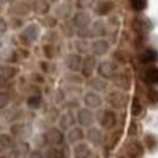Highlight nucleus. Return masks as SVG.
<instances>
[{"instance_id":"nucleus-1","label":"nucleus","mask_w":158,"mask_h":158,"mask_svg":"<svg viewBox=\"0 0 158 158\" xmlns=\"http://www.w3.org/2000/svg\"><path fill=\"white\" fill-rule=\"evenodd\" d=\"M104 100H106L107 107L112 110H124L129 104V95H127L124 90H119V89H112L104 95Z\"/></svg>"},{"instance_id":"nucleus-2","label":"nucleus","mask_w":158,"mask_h":158,"mask_svg":"<svg viewBox=\"0 0 158 158\" xmlns=\"http://www.w3.org/2000/svg\"><path fill=\"white\" fill-rule=\"evenodd\" d=\"M117 119H119V117H117V112L112 109H109V107H104V109H100L99 112H97V126L102 127L107 133L117 129Z\"/></svg>"},{"instance_id":"nucleus-3","label":"nucleus","mask_w":158,"mask_h":158,"mask_svg":"<svg viewBox=\"0 0 158 158\" xmlns=\"http://www.w3.org/2000/svg\"><path fill=\"white\" fill-rule=\"evenodd\" d=\"M41 26L36 24V22H31L19 32V43L22 46H32L41 39Z\"/></svg>"},{"instance_id":"nucleus-4","label":"nucleus","mask_w":158,"mask_h":158,"mask_svg":"<svg viewBox=\"0 0 158 158\" xmlns=\"http://www.w3.org/2000/svg\"><path fill=\"white\" fill-rule=\"evenodd\" d=\"M121 70H123V68H119L112 60H100L99 66H97V77L107 80L109 83H114Z\"/></svg>"},{"instance_id":"nucleus-5","label":"nucleus","mask_w":158,"mask_h":158,"mask_svg":"<svg viewBox=\"0 0 158 158\" xmlns=\"http://www.w3.org/2000/svg\"><path fill=\"white\" fill-rule=\"evenodd\" d=\"M44 134V139H46V144L48 148H53V146H58V148H63L66 146V133H63L58 126H49L43 131Z\"/></svg>"},{"instance_id":"nucleus-6","label":"nucleus","mask_w":158,"mask_h":158,"mask_svg":"<svg viewBox=\"0 0 158 158\" xmlns=\"http://www.w3.org/2000/svg\"><path fill=\"white\" fill-rule=\"evenodd\" d=\"M144 148L143 139L139 138H127V141L124 143V156L126 158H143L144 156Z\"/></svg>"},{"instance_id":"nucleus-7","label":"nucleus","mask_w":158,"mask_h":158,"mask_svg":"<svg viewBox=\"0 0 158 158\" xmlns=\"http://www.w3.org/2000/svg\"><path fill=\"white\" fill-rule=\"evenodd\" d=\"M75 10L77 9L73 5V2H56L55 7H53V15L60 22H68V21H72Z\"/></svg>"},{"instance_id":"nucleus-8","label":"nucleus","mask_w":158,"mask_h":158,"mask_svg":"<svg viewBox=\"0 0 158 158\" xmlns=\"http://www.w3.org/2000/svg\"><path fill=\"white\" fill-rule=\"evenodd\" d=\"M82 104H83V107H87V109L94 110V112H99L100 109H104L106 100H104V97L100 95V94L85 90L83 95H82Z\"/></svg>"},{"instance_id":"nucleus-9","label":"nucleus","mask_w":158,"mask_h":158,"mask_svg":"<svg viewBox=\"0 0 158 158\" xmlns=\"http://www.w3.org/2000/svg\"><path fill=\"white\" fill-rule=\"evenodd\" d=\"M136 61L139 63L143 68H148V66H155V63L158 61V49L151 48V46H146V48H141L136 55Z\"/></svg>"},{"instance_id":"nucleus-10","label":"nucleus","mask_w":158,"mask_h":158,"mask_svg":"<svg viewBox=\"0 0 158 158\" xmlns=\"http://www.w3.org/2000/svg\"><path fill=\"white\" fill-rule=\"evenodd\" d=\"M83 58L85 56L78 55L75 51H70L63 58V66L68 70V73H80L82 72V66H83Z\"/></svg>"},{"instance_id":"nucleus-11","label":"nucleus","mask_w":158,"mask_h":158,"mask_svg":"<svg viewBox=\"0 0 158 158\" xmlns=\"http://www.w3.org/2000/svg\"><path fill=\"white\" fill-rule=\"evenodd\" d=\"M72 26L77 29V32L78 31H83V29H89L92 27V15L89 14L87 10H75V14H73L72 17Z\"/></svg>"},{"instance_id":"nucleus-12","label":"nucleus","mask_w":158,"mask_h":158,"mask_svg":"<svg viewBox=\"0 0 158 158\" xmlns=\"http://www.w3.org/2000/svg\"><path fill=\"white\" fill-rule=\"evenodd\" d=\"M97 123V112L87 109V107H82V109L77 112V124L83 129H89V127L95 126Z\"/></svg>"},{"instance_id":"nucleus-13","label":"nucleus","mask_w":158,"mask_h":158,"mask_svg":"<svg viewBox=\"0 0 158 158\" xmlns=\"http://www.w3.org/2000/svg\"><path fill=\"white\" fill-rule=\"evenodd\" d=\"M85 89L90 90V92H95V94H104L106 95L107 92L110 90V83L107 80L100 78V77H92V78L85 80Z\"/></svg>"},{"instance_id":"nucleus-14","label":"nucleus","mask_w":158,"mask_h":158,"mask_svg":"<svg viewBox=\"0 0 158 158\" xmlns=\"http://www.w3.org/2000/svg\"><path fill=\"white\" fill-rule=\"evenodd\" d=\"M114 9H116L114 2H110V0H99V2H95L92 12H94V15H97V19H104V17H110L114 14Z\"/></svg>"},{"instance_id":"nucleus-15","label":"nucleus","mask_w":158,"mask_h":158,"mask_svg":"<svg viewBox=\"0 0 158 158\" xmlns=\"http://www.w3.org/2000/svg\"><path fill=\"white\" fill-rule=\"evenodd\" d=\"M106 131L99 126H92L87 129V143L90 146H102L106 144Z\"/></svg>"},{"instance_id":"nucleus-16","label":"nucleus","mask_w":158,"mask_h":158,"mask_svg":"<svg viewBox=\"0 0 158 158\" xmlns=\"http://www.w3.org/2000/svg\"><path fill=\"white\" fill-rule=\"evenodd\" d=\"M110 41L109 39H94L90 43V55H94L95 58H104L110 53Z\"/></svg>"},{"instance_id":"nucleus-17","label":"nucleus","mask_w":158,"mask_h":158,"mask_svg":"<svg viewBox=\"0 0 158 158\" xmlns=\"http://www.w3.org/2000/svg\"><path fill=\"white\" fill-rule=\"evenodd\" d=\"M22 117H24V110L19 106H10V107L2 110V121H4V123H9V126H10V124H15V123H21Z\"/></svg>"},{"instance_id":"nucleus-18","label":"nucleus","mask_w":158,"mask_h":158,"mask_svg":"<svg viewBox=\"0 0 158 158\" xmlns=\"http://www.w3.org/2000/svg\"><path fill=\"white\" fill-rule=\"evenodd\" d=\"M97 66H99V58H95L94 55H87L85 58H83V66H82L80 75L85 80L92 78V77H95L94 73H97Z\"/></svg>"},{"instance_id":"nucleus-19","label":"nucleus","mask_w":158,"mask_h":158,"mask_svg":"<svg viewBox=\"0 0 158 158\" xmlns=\"http://www.w3.org/2000/svg\"><path fill=\"white\" fill-rule=\"evenodd\" d=\"M9 7H10V17L26 19L32 12L31 2H9Z\"/></svg>"},{"instance_id":"nucleus-20","label":"nucleus","mask_w":158,"mask_h":158,"mask_svg":"<svg viewBox=\"0 0 158 158\" xmlns=\"http://www.w3.org/2000/svg\"><path fill=\"white\" fill-rule=\"evenodd\" d=\"M83 141H87V129L80 127L78 124H77L73 129H70L68 133H66V144L77 146V144L83 143Z\"/></svg>"},{"instance_id":"nucleus-21","label":"nucleus","mask_w":158,"mask_h":158,"mask_svg":"<svg viewBox=\"0 0 158 158\" xmlns=\"http://www.w3.org/2000/svg\"><path fill=\"white\" fill-rule=\"evenodd\" d=\"M114 85H116V89L124 90V92H126V90H129L131 85H133V72H131L129 68H123L119 72V75H117Z\"/></svg>"},{"instance_id":"nucleus-22","label":"nucleus","mask_w":158,"mask_h":158,"mask_svg":"<svg viewBox=\"0 0 158 158\" xmlns=\"http://www.w3.org/2000/svg\"><path fill=\"white\" fill-rule=\"evenodd\" d=\"M141 82L148 83L150 87H156L158 89V66H148V68H143L139 73Z\"/></svg>"},{"instance_id":"nucleus-23","label":"nucleus","mask_w":158,"mask_h":158,"mask_svg":"<svg viewBox=\"0 0 158 158\" xmlns=\"http://www.w3.org/2000/svg\"><path fill=\"white\" fill-rule=\"evenodd\" d=\"M92 32H94V39H107L109 24H107L106 19H95L92 22Z\"/></svg>"},{"instance_id":"nucleus-24","label":"nucleus","mask_w":158,"mask_h":158,"mask_svg":"<svg viewBox=\"0 0 158 158\" xmlns=\"http://www.w3.org/2000/svg\"><path fill=\"white\" fill-rule=\"evenodd\" d=\"M56 126H58L63 133H68L70 129H73V127L77 126V114L63 110V114H61V117H60V121H58Z\"/></svg>"},{"instance_id":"nucleus-25","label":"nucleus","mask_w":158,"mask_h":158,"mask_svg":"<svg viewBox=\"0 0 158 158\" xmlns=\"http://www.w3.org/2000/svg\"><path fill=\"white\" fill-rule=\"evenodd\" d=\"M56 2H48V0H36V2H31V7H32V12L39 15V17H46L49 15V10H53Z\"/></svg>"},{"instance_id":"nucleus-26","label":"nucleus","mask_w":158,"mask_h":158,"mask_svg":"<svg viewBox=\"0 0 158 158\" xmlns=\"http://www.w3.org/2000/svg\"><path fill=\"white\" fill-rule=\"evenodd\" d=\"M29 129H31V126L26 124V123H22V121H21V123H15V124H10V126H9V133H10L15 139H21V141L29 134Z\"/></svg>"},{"instance_id":"nucleus-27","label":"nucleus","mask_w":158,"mask_h":158,"mask_svg":"<svg viewBox=\"0 0 158 158\" xmlns=\"http://www.w3.org/2000/svg\"><path fill=\"white\" fill-rule=\"evenodd\" d=\"M17 144H19L17 139H15L10 133H2L0 134V148H2V153H5V151L12 153V151L17 148Z\"/></svg>"},{"instance_id":"nucleus-28","label":"nucleus","mask_w":158,"mask_h":158,"mask_svg":"<svg viewBox=\"0 0 158 158\" xmlns=\"http://www.w3.org/2000/svg\"><path fill=\"white\" fill-rule=\"evenodd\" d=\"M92 146H90L87 141L72 146V158H92Z\"/></svg>"},{"instance_id":"nucleus-29","label":"nucleus","mask_w":158,"mask_h":158,"mask_svg":"<svg viewBox=\"0 0 158 158\" xmlns=\"http://www.w3.org/2000/svg\"><path fill=\"white\" fill-rule=\"evenodd\" d=\"M110 60H112L119 68H127V63H129V53H127L126 49L117 48V49H114V51H112Z\"/></svg>"},{"instance_id":"nucleus-30","label":"nucleus","mask_w":158,"mask_h":158,"mask_svg":"<svg viewBox=\"0 0 158 158\" xmlns=\"http://www.w3.org/2000/svg\"><path fill=\"white\" fill-rule=\"evenodd\" d=\"M144 114H146V109H144L143 100H141L138 95L131 97V117H134V119H139V117L144 116Z\"/></svg>"},{"instance_id":"nucleus-31","label":"nucleus","mask_w":158,"mask_h":158,"mask_svg":"<svg viewBox=\"0 0 158 158\" xmlns=\"http://www.w3.org/2000/svg\"><path fill=\"white\" fill-rule=\"evenodd\" d=\"M19 73H21V68L15 65H2V68H0V75H2V83H5L9 80H14L15 77H19Z\"/></svg>"},{"instance_id":"nucleus-32","label":"nucleus","mask_w":158,"mask_h":158,"mask_svg":"<svg viewBox=\"0 0 158 158\" xmlns=\"http://www.w3.org/2000/svg\"><path fill=\"white\" fill-rule=\"evenodd\" d=\"M143 144H144V148H146V151L156 153L158 151V136L155 133H146L143 136Z\"/></svg>"},{"instance_id":"nucleus-33","label":"nucleus","mask_w":158,"mask_h":158,"mask_svg":"<svg viewBox=\"0 0 158 158\" xmlns=\"http://www.w3.org/2000/svg\"><path fill=\"white\" fill-rule=\"evenodd\" d=\"M63 83H65V87H82L85 85V78L80 73H66Z\"/></svg>"},{"instance_id":"nucleus-34","label":"nucleus","mask_w":158,"mask_h":158,"mask_svg":"<svg viewBox=\"0 0 158 158\" xmlns=\"http://www.w3.org/2000/svg\"><path fill=\"white\" fill-rule=\"evenodd\" d=\"M43 106H44V99H43L41 94H39V95L26 97V107H27L29 110H39V109H43Z\"/></svg>"},{"instance_id":"nucleus-35","label":"nucleus","mask_w":158,"mask_h":158,"mask_svg":"<svg viewBox=\"0 0 158 158\" xmlns=\"http://www.w3.org/2000/svg\"><path fill=\"white\" fill-rule=\"evenodd\" d=\"M90 43L92 41H85V39L77 38L75 41L72 43V46H73V49H75V53H78V55H82V56H87V55H90Z\"/></svg>"},{"instance_id":"nucleus-36","label":"nucleus","mask_w":158,"mask_h":158,"mask_svg":"<svg viewBox=\"0 0 158 158\" xmlns=\"http://www.w3.org/2000/svg\"><path fill=\"white\" fill-rule=\"evenodd\" d=\"M60 34H61L63 39H73L75 41L77 39V29L72 26V22H61V26H60Z\"/></svg>"},{"instance_id":"nucleus-37","label":"nucleus","mask_w":158,"mask_h":158,"mask_svg":"<svg viewBox=\"0 0 158 158\" xmlns=\"http://www.w3.org/2000/svg\"><path fill=\"white\" fill-rule=\"evenodd\" d=\"M44 158H68V148L66 146H63V148H58V146L48 148V150H44Z\"/></svg>"},{"instance_id":"nucleus-38","label":"nucleus","mask_w":158,"mask_h":158,"mask_svg":"<svg viewBox=\"0 0 158 158\" xmlns=\"http://www.w3.org/2000/svg\"><path fill=\"white\" fill-rule=\"evenodd\" d=\"M126 7H127V10L134 12V14H141V12L146 10L148 2L146 0H129V2L126 4Z\"/></svg>"},{"instance_id":"nucleus-39","label":"nucleus","mask_w":158,"mask_h":158,"mask_svg":"<svg viewBox=\"0 0 158 158\" xmlns=\"http://www.w3.org/2000/svg\"><path fill=\"white\" fill-rule=\"evenodd\" d=\"M146 19H143V17H139V15H136V17H133L131 19V22H129V27L133 29L134 32H138V34H143L144 31H146Z\"/></svg>"},{"instance_id":"nucleus-40","label":"nucleus","mask_w":158,"mask_h":158,"mask_svg":"<svg viewBox=\"0 0 158 158\" xmlns=\"http://www.w3.org/2000/svg\"><path fill=\"white\" fill-rule=\"evenodd\" d=\"M61 114H63V112L60 110L58 106H51L48 110H46V121H48L49 124H58Z\"/></svg>"},{"instance_id":"nucleus-41","label":"nucleus","mask_w":158,"mask_h":158,"mask_svg":"<svg viewBox=\"0 0 158 158\" xmlns=\"http://www.w3.org/2000/svg\"><path fill=\"white\" fill-rule=\"evenodd\" d=\"M141 133H143L141 123L138 119H131V123L127 124V138H138Z\"/></svg>"},{"instance_id":"nucleus-42","label":"nucleus","mask_w":158,"mask_h":158,"mask_svg":"<svg viewBox=\"0 0 158 158\" xmlns=\"http://www.w3.org/2000/svg\"><path fill=\"white\" fill-rule=\"evenodd\" d=\"M39 26L46 27L48 31H56V27L60 26V21L51 14V15H46V17H43V19H41V22H39Z\"/></svg>"},{"instance_id":"nucleus-43","label":"nucleus","mask_w":158,"mask_h":158,"mask_svg":"<svg viewBox=\"0 0 158 158\" xmlns=\"http://www.w3.org/2000/svg\"><path fill=\"white\" fill-rule=\"evenodd\" d=\"M119 138H121V129L117 127V129H114V131L109 133V138H106V144H104V146H107L109 150H112V148L119 143Z\"/></svg>"},{"instance_id":"nucleus-44","label":"nucleus","mask_w":158,"mask_h":158,"mask_svg":"<svg viewBox=\"0 0 158 158\" xmlns=\"http://www.w3.org/2000/svg\"><path fill=\"white\" fill-rule=\"evenodd\" d=\"M144 99L151 106H158V89L156 87H148L144 92Z\"/></svg>"},{"instance_id":"nucleus-45","label":"nucleus","mask_w":158,"mask_h":158,"mask_svg":"<svg viewBox=\"0 0 158 158\" xmlns=\"http://www.w3.org/2000/svg\"><path fill=\"white\" fill-rule=\"evenodd\" d=\"M60 39H61V34H60L58 31H48L44 34V38H43V41H44V44H58Z\"/></svg>"},{"instance_id":"nucleus-46","label":"nucleus","mask_w":158,"mask_h":158,"mask_svg":"<svg viewBox=\"0 0 158 158\" xmlns=\"http://www.w3.org/2000/svg\"><path fill=\"white\" fill-rule=\"evenodd\" d=\"M56 48H58V46H55V44H44V46H43V55H44V58L46 60H53V58H55V56L58 55Z\"/></svg>"},{"instance_id":"nucleus-47","label":"nucleus","mask_w":158,"mask_h":158,"mask_svg":"<svg viewBox=\"0 0 158 158\" xmlns=\"http://www.w3.org/2000/svg\"><path fill=\"white\" fill-rule=\"evenodd\" d=\"M10 102H12L10 92H7V90H2V97H0V107H2V110L7 109V107H10Z\"/></svg>"},{"instance_id":"nucleus-48","label":"nucleus","mask_w":158,"mask_h":158,"mask_svg":"<svg viewBox=\"0 0 158 158\" xmlns=\"http://www.w3.org/2000/svg\"><path fill=\"white\" fill-rule=\"evenodd\" d=\"M9 26H10L12 29H24L26 27V21L21 17H10V21H9Z\"/></svg>"},{"instance_id":"nucleus-49","label":"nucleus","mask_w":158,"mask_h":158,"mask_svg":"<svg viewBox=\"0 0 158 158\" xmlns=\"http://www.w3.org/2000/svg\"><path fill=\"white\" fill-rule=\"evenodd\" d=\"M31 83H44V77H43V73H31Z\"/></svg>"},{"instance_id":"nucleus-50","label":"nucleus","mask_w":158,"mask_h":158,"mask_svg":"<svg viewBox=\"0 0 158 158\" xmlns=\"http://www.w3.org/2000/svg\"><path fill=\"white\" fill-rule=\"evenodd\" d=\"M27 158H44V151H41V150H32L31 153H29V156Z\"/></svg>"},{"instance_id":"nucleus-51","label":"nucleus","mask_w":158,"mask_h":158,"mask_svg":"<svg viewBox=\"0 0 158 158\" xmlns=\"http://www.w3.org/2000/svg\"><path fill=\"white\" fill-rule=\"evenodd\" d=\"M107 24L114 26V27H116V26H119V17H117L116 14H112L110 17H107Z\"/></svg>"},{"instance_id":"nucleus-52","label":"nucleus","mask_w":158,"mask_h":158,"mask_svg":"<svg viewBox=\"0 0 158 158\" xmlns=\"http://www.w3.org/2000/svg\"><path fill=\"white\" fill-rule=\"evenodd\" d=\"M39 66H41L43 73H49V70H51V66L48 65V61H46V60H43V61H39Z\"/></svg>"},{"instance_id":"nucleus-53","label":"nucleus","mask_w":158,"mask_h":158,"mask_svg":"<svg viewBox=\"0 0 158 158\" xmlns=\"http://www.w3.org/2000/svg\"><path fill=\"white\" fill-rule=\"evenodd\" d=\"M7 24H9L7 19H4V17L0 19V26H2V31H0V34H2V36H5V32H7Z\"/></svg>"},{"instance_id":"nucleus-54","label":"nucleus","mask_w":158,"mask_h":158,"mask_svg":"<svg viewBox=\"0 0 158 158\" xmlns=\"http://www.w3.org/2000/svg\"><path fill=\"white\" fill-rule=\"evenodd\" d=\"M0 158H10V156H7L5 153H2V156H0Z\"/></svg>"},{"instance_id":"nucleus-55","label":"nucleus","mask_w":158,"mask_h":158,"mask_svg":"<svg viewBox=\"0 0 158 158\" xmlns=\"http://www.w3.org/2000/svg\"><path fill=\"white\" fill-rule=\"evenodd\" d=\"M117 158H126V156H124V155H121V156H117Z\"/></svg>"}]
</instances>
